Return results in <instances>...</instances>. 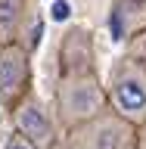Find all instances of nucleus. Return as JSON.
<instances>
[{
    "label": "nucleus",
    "mask_w": 146,
    "mask_h": 149,
    "mask_svg": "<svg viewBox=\"0 0 146 149\" xmlns=\"http://www.w3.org/2000/svg\"><path fill=\"white\" fill-rule=\"evenodd\" d=\"M34 13V0H0V44L16 40L19 28Z\"/></svg>",
    "instance_id": "423d86ee"
},
{
    "label": "nucleus",
    "mask_w": 146,
    "mask_h": 149,
    "mask_svg": "<svg viewBox=\"0 0 146 149\" xmlns=\"http://www.w3.org/2000/svg\"><path fill=\"white\" fill-rule=\"evenodd\" d=\"M75 149H137V124L121 118L115 109H100L93 118L72 127Z\"/></svg>",
    "instance_id": "7ed1b4c3"
},
{
    "label": "nucleus",
    "mask_w": 146,
    "mask_h": 149,
    "mask_svg": "<svg viewBox=\"0 0 146 149\" xmlns=\"http://www.w3.org/2000/svg\"><path fill=\"white\" fill-rule=\"evenodd\" d=\"M50 149H65V146H62V143H59V140H56V143H53V146H50Z\"/></svg>",
    "instance_id": "6e6552de"
},
{
    "label": "nucleus",
    "mask_w": 146,
    "mask_h": 149,
    "mask_svg": "<svg viewBox=\"0 0 146 149\" xmlns=\"http://www.w3.org/2000/svg\"><path fill=\"white\" fill-rule=\"evenodd\" d=\"M106 102L131 124H143L146 121V62L121 59L112 65Z\"/></svg>",
    "instance_id": "f257e3e1"
},
{
    "label": "nucleus",
    "mask_w": 146,
    "mask_h": 149,
    "mask_svg": "<svg viewBox=\"0 0 146 149\" xmlns=\"http://www.w3.org/2000/svg\"><path fill=\"white\" fill-rule=\"evenodd\" d=\"M13 121H16V130L22 137H28L37 149H50L56 143V121L53 115L47 112V106L31 93H22L16 102H13Z\"/></svg>",
    "instance_id": "20e7f679"
},
{
    "label": "nucleus",
    "mask_w": 146,
    "mask_h": 149,
    "mask_svg": "<svg viewBox=\"0 0 146 149\" xmlns=\"http://www.w3.org/2000/svg\"><path fill=\"white\" fill-rule=\"evenodd\" d=\"M100 109H106V90L90 72L65 74L56 93V115L65 127H75L81 121L93 118Z\"/></svg>",
    "instance_id": "f03ea898"
},
{
    "label": "nucleus",
    "mask_w": 146,
    "mask_h": 149,
    "mask_svg": "<svg viewBox=\"0 0 146 149\" xmlns=\"http://www.w3.org/2000/svg\"><path fill=\"white\" fill-rule=\"evenodd\" d=\"M3 149H37V146H34V143H31L28 137H22V134L16 130V134L6 140V146H3Z\"/></svg>",
    "instance_id": "0eeeda50"
},
{
    "label": "nucleus",
    "mask_w": 146,
    "mask_h": 149,
    "mask_svg": "<svg viewBox=\"0 0 146 149\" xmlns=\"http://www.w3.org/2000/svg\"><path fill=\"white\" fill-rule=\"evenodd\" d=\"M31 84V62L28 50L19 40L0 44V102H16L22 93H28Z\"/></svg>",
    "instance_id": "39448f33"
}]
</instances>
